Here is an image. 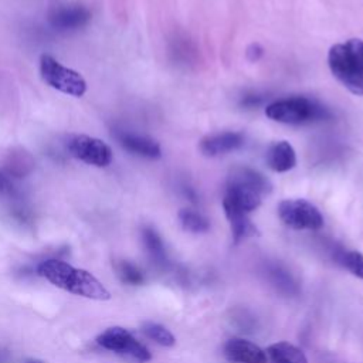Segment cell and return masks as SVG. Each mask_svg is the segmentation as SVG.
Listing matches in <instances>:
<instances>
[{"mask_svg": "<svg viewBox=\"0 0 363 363\" xmlns=\"http://www.w3.org/2000/svg\"><path fill=\"white\" fill-rule=\"evenodd\" d=\"M23 189L18 184V180L7 174L4 170H0V194L9 199H21Z\"/></svg>", "mask_w": 363, "mask_h": 363, "instance_id": "obj_23", "label": "cell"}, {"mask_svg": "<svg viewBox=\"0 0 363 363\" xmlns=\"http://www.w3.org/2000/svg\"><path fill=\"white\" fill-rule=\"evenodd\" d=\"M224 213H225V217L230 223V228H231V233H233L234 242H240L245 238L259 235V231H258L257 225L251 221V218L248 217L247 213L231 208V207H224Z\"/></svg>", "mask_w": 363, "mask_h": 363, "instance_id": "obj_15", "label": "cell"}, {"mask_svg": "<svg viewBox=\"0 0 363 363\" xmlns=\"http://www.w3.org/2000/svg\"><path fill=\"white\" fill-rule=\"evenodd\" d=\"M267 357L271 363H308L305 353L289 342H277L267 347Z\"/></svg>", "mask_w": 363, "mask_h": 363, "instance_id": "obj_16", "label": "cell"}, {"mask_svg": "<svg viewBox=\"0 0 363 363\" xmlns=\"http://www.w3.org/2000/svg\"><path fill=\"white\" fill-rule=\"evenodd\" d=\"M115 138L118 139L119 145L123 149H126L128 152H130L133 155L147 157V159H159L162 155L159 143L147 136L135 135V133H129L125 130H118L115 133Z\"/></svg>", "mask_w": 363, "mask_h": 363, "instance_id": "obj_12", "label": "cell"}, {"mask_svg": "<svg viewBox=\"0 0 363 363\" xmlns=\"http://www.w3.org/2000/svg\"><path fill=\"white\" fill-rule=\"evenodd\" d=\"M261 102H262V96H259V95H247V96H244L241 104L244 106L254 108V106H258Z\"/></svg>", "mask_w": 363, "mask_h": 363, "instance_id": "obj_26", "label": "cell"}, {"mask_svg": "<svg viewBox=\"0 0 363 363\" xmlns=\"http://www.w3.org/2000/svg\"><path fill=\"white\" fill-rule=\"evenodd\" d=\"M264 54V50L259 44H251L248 48H247V57L250 61H257L259 60V57Z\"/></svg>", "mask_w": 363, "mask_h": 363, "instance_id": "obj_25", "label": "cell"}, {"mask_svg": "<svg viewBox=\"0 0 363 363\" xmlns=\"http://www.w3.org/2000/svg\"><path fill=\"white\" fill-rule=\"evenodd\" d=\"M265 162L271 170L282 173L291 170L296 164V155L289 142L279 140L268 147Z\"/></svg>", "mask_w": 363, "mask_h": 363, "instance_id": "obj_13", "label": "cell"}, {"mask_svg": "<svg viewBox=\"0 0 363 363\" xmlns=\"http://www.w3.org/2000/svg\"><path fill=\"white\" fill-rule=\"evenodd\" d=\"M13 217H14L18 223H23V224L30 223L31 218H33L30 210L26 208V207H16V208H13Z\"/></svg>", "mask_w": 363, "mask_h": 363, "instance_id": "obj_24", "label": "cell"}, {"mask_svg": "<svg viewBox=\"0 0 363 363\" xmlns=\"http://www.w3.org/2000/svg\"><path fill=\"white\" fill-rule=\"evenodd\" d=\"M67 149L72 157L96 167H106L113 157L111 147L104 140L88 135L72 136Z\"/></svg>", "mask_w": 363, "mask_h": 363, "instance_id": "obj_8", "label": "cell"}, {"mask_svg": "<svg viewBox=\"0 0 363 363\" xmlns=\"http://www.w3.org/2000/svg\"><path fill=\"white\" fill-rule=\"evenodd\" d=\"M265 115L275 122L301 125L328 119L330 112L313 99L305 96H292L269 104L265 108Z\"/></svg>", "mask_w": 363, "mask_h": 363, "instance_id": "obj_4", "label": "cell"}, {"mask_svg": "<svg viewBox=\"0 0 363 363\" xmlns=\"http://www.w3.org/2000/svg\"><path fill=\"white\" fill-rule=\"evenodd\" d=\"M40 74L45 84L62 94L82 96L86 92L84 77L79 72L64 67L48 54L40 57Z\"/></svg>", "mask_w": 363, "mask_h": 363, "instance_id": "obj_5", "label": "cell"}, {"mask_svg": "<svg viewBox=\"0 0 363 363\" xmlns=\"http://www.w3.org/2000/svg\"><path fill=\"white\" fill-rule=\"evenodd\" d=\"M115 269H116L118 278L126 285H142L145 282L143 271L135 264H132L130 261H126V259L118 261L115 264Z\"/></svg>", "mask_w": 363, "mask_h": 363, "instance_id": "obj_22", "label": "cell"}, {"mask_svg": "<svg viewBox=\"0 0 363 363\" xmlns=\"http://www.w3.org/2000/svg\"><path fill=\"white\" fill-rule=\"evenodd\" d=\"M333 259L353 277L363 279V254L360 251L336 248L333 251Z\"/></svg>", "mask_w": 363, "mask_h": 363, "instance_id": "obj_19", "label": "cell"}, {"mask_svg": "<svg viewBox=\"0 0 363 363\" xmlns=\"http://www.w3.org/2000/svg\"><path fill=\"white\" fill-rule=\"evenodd\" d=\"M24 363H43L41 360H37V359H28V360H26Z\"/></svg>", "mask_w": 363, "mask_h": 363, "instance_id": "obj_27", "label": "cell"}, {"mask_svg": "<svg viewBox=\"0 0 363 363\" xmlns=\"http://www.w3.org/2000/svg\"><path fill=\"white\" fill-rule=\"evenodd\" d=\"M278 217L292 230H319L325 223L318 207L302 199L282 200L278 206Z\"/></svg>", "mask_w": 363, "mask_h": 363, "instance_id": "obj_7", "label": "cell"}, {"mask_svg": "<svg viewBox=\"0 0 363 363\" xmlns=\"http://www.w3.org/2000/svg\"><path fill=\"white\" fill-rule=\"evenodd\" d=\"M96 343L133 363H146L152 359L149 349L140 343L128 329L112 326L98 335Z\"/></svg>", "mask_w": 363, "mask_h": 363, "instance_id": "obj_6", "label": "cell"}, {"mask_svg": "<svg viewBox=\"0 0 363 363\" xmlns=\"http://www.w3.org/2000/svg\"><path fill=\"white\" fill-rule=\"evenodd\" d=\"M142 241H143V247H145L146 252L149 254L150 259L156 265H160V267L166 265L167 255H166L163 241H162L160 235L157 234V231L152 227H143L142 228Z\"/></svg>", "mask_w": 363, "mask_h": 363, "instance_id": "obj_17", "label": "cell"}, {"mask_svg": "<svg viewBox=\"0 0 363 363\" xmlns=\"http://www.w3.org/2000/svg\"><path fill=\"white\" fill-rule=\"evenodd\" d=\"M91 20V11L84 6L55 7L48 13V23L60 31L77 30L86 26Z\"/></svg>", "mask_w": 363, "mask_h": 363, "instance_id": "obj_10", "label": "cell"}, {"mask_svg": "<svg viewBox=\"0 0 363 363\" xmlns=\"http://www.w3.org/2000/svg\"><path fill=\"white\" fill-rule=\"evenodd\" d=\"M245 138L240 132H223L206 136L200 140V152L204 156L216 157L220 155H225L228 152L237 150L244 146Z\"/></svg>", "mask_w": 363, "mask_h": 363, "instance_id": "obj_11", "label": "cell"}, {"mask_svg": "<svg viewBox=\"0 0 363 363\" xmlns=\"http://www.w3.org/2000/svg\"><path fill=\"white\" fill-rule=\"evenodd\" d=\"M271 189L269 180L259 172L245 166H237L228 173L223 207H231L250 214L259 207L262 197Z\"/></svg>", "mask_w": 363, "mask_h": 363, "instance_id": "obj_2", "label": "cell"}, {"mask_svg": "<svg viewBox=\"0 0 363 363\" xmlns=\"http://www.w3.org/2000/svg\"><path fill=\"white\" fill-rule=\"evenodd\" d=\"M37 274L54 286L78 296L94 301H108L111 298L109 291L91 272L57 258L41 261L37 267Z\"/></svg>", "mask_w": 363, "mask_h": 363, "instance_id": "obj_1", "label": "cell"}, {"mask_svg": "<svg viewBox=\"0 0 363 363\" xmlns=\"http://www.w3.org/2000/svg\"><path fill=\"white\" fill-rule=\"evenodd\" d=\"M179 217V223L183 227V230L189 231V233H194V234H200V233H206L210 228V223L208 220L200 214L199 211L193 210V208H182L177 214Z\"/></svg>", "mask_w": 363, "mask_h": 363, "instance_id": "obj_20", "label": "cell"}, {"mask_svg": "<svg viewBox=\"0 0 363 363\" xmlns=\"http://www.w3.org/2000/svg\"><path fill=\"white\" fill-rule=\"evenodd\" d=\"M267 275H268L271 285L277 291H279L285 295H294L298 292V285H296L294 277L282 265H279V264L269 265L267 268Z\"/></svg>", "mask_w": 363, "mask_h": 363, "instance_id": "obj_18", "label": "cell"}, {"mask_svg": "<svg viewBox=\"0 0 363 363\" xmlns=\"http://www.w3.org/2000/svg\"><path fill=\"white\" fill-rule=\"evenodd\" d=\"M34 157L28 150H26L24 147H13L7 153L3 170L14 179L20 180L28 176L34 170Z\"/></svg>", "mask_w": 363, "mask_h": 363, "instance_id": "obj_14", "label": "cell"}, {"mask_svg": "<svg viewBox=\"0 0 363 363\" xmlns=\"http://www.w3.org/2000/svg\"><path fill=\"white\" fill-rule=\"evenodd\" d=\"M332 74L354 95H363V40L350 38L328 52Z\"/></svg>", "mask_w": 363, "mask_h": 363, "instance_id": "obj_3", "label": "cell"}, {"mask_svg": "<svg viewBox=\"0 0 363 363\" xmlns=\"http://www.w3.org/2000/svg\"><path fill=\"white\" fill-rule=\"evenodd\" d=\"M140 329L146 337H149L150 340H153L155 343H157L160 346L172 347L176 343L174 335L167 328H164L163 325H160L157 322L146 320L142 323Z\"/></svg>", "mask_w": 363, "mask_h": 363, "instance_id": "obj_21", "label": "cell"}, {"mask_svg": "<svg viewBox=\"0 0 363 363\" xmlns=\"http://www.w3.org/2000/svg\"><path fill=\"white\" fill-rule=\"evenodd\" d=\"M223 354L233 363H267L264 349L244 337H231L223 346Z\"/></svg>", "mask_w": 363, "mask_h": 363, "instance_id": "obj_9", "label": "cell"}]
</instances>
